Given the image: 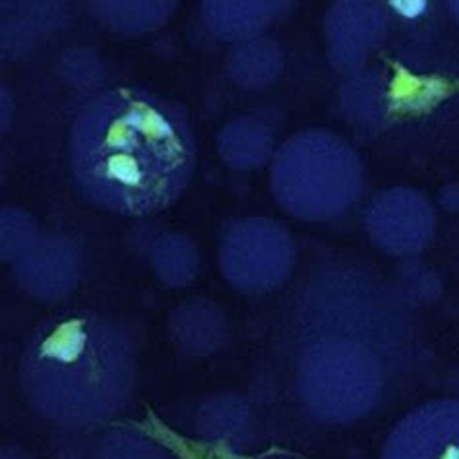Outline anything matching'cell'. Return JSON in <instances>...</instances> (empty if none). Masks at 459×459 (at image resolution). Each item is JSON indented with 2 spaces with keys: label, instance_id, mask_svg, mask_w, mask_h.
I'll use <instances>...</instances> for the list:
<instances>
[{
  "label": "cell",
  "instance_id": "1",
  "mask_svg": "<svg viewBox=\"0 0 459 459\" xmlns=\"http://www.w3.org/2000/svg\"><path fill=\"white\" fill-rule=\"evenodd\" d=\"M283 337L295 402L325 427L378 411L419 353L417 318L400 287L345 260L316 265L297 287Z\"/></svg>",
  "mask_w": 459,
  "mask_h": 459
},
{
  "label": "cell",
  "instance_id": "2",
  "mask_svg": "<svg viewBox=\"0 0 459 459\" xmlns=\"http://www.w3.org/2000/svg\"><path fill=\"white\" fill-rule=\"evenodd\" d=\"M198 143L185 108L142 88L111 86L82 103L68 138L80 195L123 217L175 205L196 171Z\"/></svg>",
  "mask_w": 459,
  "mask_h": 459
},
{
  "label": "cell",
  "instance_id": "3",
  "mask_svg": "<svg viewBox=\"0 0 459 459\" xmlns=\"http://www.w3.org/2000/svg\"><path fill=\"white\" fill-rule=\"evenodd\" d=\"M30 409L70 432L113 427L136 400L140 343L123 318L93 308H63L35 325L18 360Z\"/></svg>",
  "mask_w": 459,
  "mask_h": 459
},
{
  "label": "cell",
  "instance_id": "4",
  "mask_svg": "<svg viewBox=\"0 0 459 459\" xmlns=\"http://www.w3.org/2000/svg\"><path fill=\"white\" fill-rule=\"evenodd\" d=\"M275 202L300 221H330L359 202L365 167L355 148L330 130H300L272 160Z\"/></svg>",
  "mask_w": 459,
  "mask_h": 459
},
{
  "label": "cell",
  "instance_id": "5",
  "mask_svg": "<svg viewBox=\"0 0 459 459\" xmlns=\"http://www.w3.org/2000/svg\"><path fill=\"white\" fill-rule=\"evenodd\" d=\"M217 260L223 280L235 291L272 295L291 280L297 243L291 231L272 217H233L221 229Z\"/></svg>",
  "mask_w": 459,
  "mask_h": 459
},
{
  "label": "cell",
  "instance_id": "6",
  "mask_svg": "<svg viewBox=\"0 0 459 459\" xmlns=\"http://www.w3.org/2000/svg\"><path fill=\"white\" fill-rule=\"evenodd\" d=\"M372 247L402 260L420 256L437 235V210L425 192L395 186L374 196L362 215Z\"/></svg>",
  "mask_w": 459,
  "mask_h": 459
},
{
  "label": "cell",
  "instance_id": "7",
  "mask_svg": "<svg viewBox=\"0 0 459 459\" xmlns=\"http://www.w3.org/2000/svg\"><path fill=\"white\" fill-rule=\"evenodd\" d=\"M12 280L41 305H63L78 291L83 255L74 238L63 231H43L35 247L10 265Z\"/></svg>",
  "mask_w": 459,
  "mask_h": 459
},
{
  "label": "cell",
  "instance_id": "8",
  "mask_svg": "<svg viewBox=\"0 0 459 459\" xmlns=\"http://www.w3.org/2000/svg\"><path fill=\"white\" fill-rule=\"evenodd\" d=\"M380 459H459V397L411 409L388 434Z\"/></svg>",
  "mask_w": 459,
  "mask_h": 459
},
{
  "label": "cell",
  "instance_id": "9",
  "mask_svg": "<svg viewBox=\"0 0 459 459\" xmlns=\"http://www.w3.org/2000/svg\"><path fill=\"white\" fill-rule=\"evenodd\" d=\"M388 28L385 4L335 3L324 18L332 66L343 74H357L382 45Z\"/></svg>",
  "mask_w": 459,
  "mask_h": 459
},
{
  "label": "cell",
  "instance_id": "10",
  "mask_svg": "<svg viewBox=\"0 0 459 459\" xmlns=\"http://www.w3.org/2000/svg\"><path fill=\"white\" fill-rule=\"evenodd\" d=\"M167 333L180 357L208 359L227 345V314L212 299L188 297L169 314Z\"/></svg>",
  "mask_w": 459,
  "mask_h": 459
},
{
  "label": "cell",
  "instance_id": "11",
  "mask_svg": "<svg viewBox=\"0 0 459 459\" xmlns=\"http://www.w3.org/2000/svg\"><path fill=\"white\" fill-rule=\"evenodd\" d=\"M198 440L213 448L238 452L252 440V415L248 403L237 394L208 395L195 415Z\"/></svg>",
  "mask_w": 459,
  "mask_h": 459
},
{
  "label": "cell",
  "instance_id": "12",
  "mask_svg": "<svg viewBox=\"0 0 459 459\" xmlns=\"http://www.w3.org/2000/svg\"><path fill=\"white\" fill-rule=\"evenodd\" d=\"M283 3H233V0H208L202 4L204 26L215 39L238 45L262 38L280 14Z\"/></svg>",
  "mask_w": 459,
  "mask_h": 459
},
{
  "label": "cell",
  "instance_id": "13",
  "mask_svg": "<svg viewBox=\"0 0 459 459\" xmlns=\"http://www.w3.org/2000/svg\"><path fill=\"white\" fill-rule=\"evenodd\" d=\"M275 134L258 117H238L227 123L217 136V155L237 171H255L275 155Z\"/></svg>",
  "mask_w": 459,
  "mask_h": 459
},
{
  "label": "cell",
  "instance_id": "14",
  "mask_svg": "<svg viewBox=\"0 0 459 459\" xmlns=\"http://www.w3.org/2000/svg\"><path fill=\"white\" fill-rule=\"evenodd\" d=\"M285 55L273 39L258 38L233 45L225 58V74L238 88L262 91L281 76Z\"/></svg>",
  "mask_w": 459,
  "mask_h": 459
},
{
  "label": "cell",
  "instance_id": "15",
  "mask_svg": "<svg viewBox=\"0 0 459 459\" xmlns=\"http://www.w3.org/2000/svg\"><path fill=\"white\" fill-rule=\"evenodd\" d=\"M148 264L161 285L185 289L200 275L202 256L195 238L180 231H165L150 243Z\"/></svg>",
  "mask_w": 459,
  "mask_h": 459
},
{
  "label": "cell",
  "instance_id": "16",
  "mask_svg": "<svg viewBox=\"0 0 459 459\" xmlns=\"http://www.w3.org/2000/svg\"><path fill=\"white\" fill-rule=\"evenodd\" d=\"M175 0H152V3H90V14L101 28L120 35H143L161 30L175 14Z\"/></svg>",
  "mask_w": 459,
  "mask_h": 459
},
{
  "label": "cell",
  "instance_id": "17",
  "mask_svg": "<svg viewBox=\"0 0 459 459\" xmlns=\"http://www.w3.org/2000/svg\"><path fill=\"white\" fill-rule=\"evenodd\" d=\"M95 459H178L167 444L130 427H108L98 434Z\"/></svg>",
  "mask_w": 459,
  "mask_h": 459
},
{
  "label": "cell",
  "instance_id": "18",
  "mask_svg": "<svg viewBox=\"0 0 459 459\" xmlns=\"http://www.w3.org/2000/svg\"><path fill=\"white\" fill-rule=\"evenodd\" d=\"M43 229L35 217L14 205H6L0 213V256L4 264H14L26 252H30L35 243L41 238Z\"/></svg>",
  "mask_w": 459,
  "mask_h": 459
},
{
  "label": "cell",
  "instance_id": "19",
  "mask_svg": "<svg viewBox=\"0 0 459 459\" xmlns=\"http://www.w3.org/2000/svg\"><path fill=\"white\" fill-rule=\"evenodd\" d=\"M100 432L56 430L53 438V459H95Z\"/></svg>",
  "mask_w": 459,
  "mask_h": 459
},
{
  "label": "cell",
  "instance_id": "20",
  "mask_svg": "<svg viewBox=\"0 0 459 459\" xmlns=\"http://www.w3.org/2000/svg\"><path fill=\"white\" fill-rule=\"evenodd\" d=\"M91 65H100V60L90 51L83 49L80 55L78 51H68L63 58V74L68 76L70 83L76 86H93V78H98V72H91Z\"/></svg>",
  "mask_w": 459,
  "mask_h": 459
},
{
  "label": "cell",
  "instance_id": "21",
  "mask_svg": "<svg viewBox=\"0 0 459 459\" xmlns=\"http://www.w3.org/2000/svg\"><path fill=\"white\" fill-rule=\"evenodd\" d=\"M438 202L446 212L459 213V183H450L440 188Z\"/></svg>",
  "mask_w": 459,
  "mask_h": 459
},
{
  "label": "cell",
  "instance_id": "22",
  "mask_svg": "<svg viewBox=\"0 0 459 459\" xmlns=\"http://www.w3.org/2000/svg\"><path fill=\"white\" fill-rule=\"evenodd\" d=\"M0 459H33V455L20 444H6L0 452Z\"/></svg>",
  "mask_w": 459,
  "mask_h": 459
},
{
  "label": "cell",
  "instance_id": "23",
  "mask_svg": "<svg viewBox=\"0 0 459 459\" xmlns=\"http://www.w3.org/2000/svg\"><path fill=\"white\" fill-rule=\"evenodd\" d=\"M448 8H450V12H452V16L455 18V22H457V26H459V0H454V3H448Z\"/></svg>",
  "mask_w": 459,
  "mask_h": 459
}]
</instances>
